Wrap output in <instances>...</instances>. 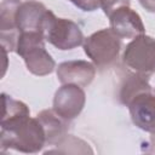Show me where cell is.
<instances>
[{
	"instance_id": "obj_1",
	"label": "cell",
	"mask_w": 155,
	"mask_h": 155,
	"mask_svg": "<svg viewBox=\"0 0 155 155\" xmlns=\"http://www.w3.org/2000/svg\"><path fill=\"white\" fill-rule=\"evenodd\" d=\"M47 144L46 132L38 117L30 114L1 121V149H13L21 153H39Z\"/></svg>"
},
{
	"instance_id": "obj_2",
	"label": "cell",
	"mask_w": 155,
	"mask_h": 155,
	"mask_svg": "<svg viewBox=\"0 0 155 155\" xmlns=\"http://www.w3.org/2000/svg\"><path fill=\"white\" fill-rule=\"evenodd\" d=\"M45 36L39 31L19 33L15 52L19 54L27 69L38 76H45L53 71L56 62L45 48Z\"/></svg>"
},
{
	"instance_id": "obj_3",
	"label": "cell",
	"mask_w": 155,
	"mask_h": 155,
	"mask_svg": "<svg viewBox=\"0 0 155 155\" xmlns=\"http://www.w3.org/2000/svg\"><path fill=\"white\" fill-rule=\"evenodd\" d=\"M84 51L97 67H107L116 61L121 50V38L111 28L101 29L84 40Z\"/></svg>"
},
{
	"instance_id": "obj_4",
	"label": "cell",
	"mask_w": 155,
	"mask_h": 155,
	"mask_svg": "<svg viewBox=\"0 0 155 155\" xmlns=\"http://www.w3.org/2000/svg\"><path fill=\"white\" fill-rule=\"evenodd\" d=\"M42 34L46 41L62 51L73 50L82 45L85 40L80 27L75 22L67 18H58L52 11L45 22Z\"/></svg>"
},
{
	"instance_id": "obj_5",
	"label": "cell",
	"mask_w": 155,
	"mask_h": 155,
	"mask_svg": "<svg viewBox=\"0 0 155 155\" xmlns=\"http://www.w3.org/2000/svg\"><path fill=\"white\" fill-rule=\"evenodd\" d=\"M122 62L133 73L145 76L155 73V39L145 34L132 39L122 53Z\"/></svg>"
},
{
	"instance_id": "obj_6",
	"label": "cell",
	"mask_w": 155,
	"mask_h": 155,
	"mask_svg": "<svg viewBox=\"0 0 155 155\" xmlns=\"http://www.w3.org/2000/svg\"><path fill=\"white\" fill-rule=\"evenodd\" d=\"M86 102L85 91L74 84L62 85L53 97V110L64 120L70 121L79 116Z\"/></svg>"
},
{
	"instance_id": "obj_7",
	"label": "cell",
	"mask_w": 155,
	"mask_h": 155,
	"mask_svg": "<svg viewBox=\"0 0 155 155\" xmlns=\"http://www.w3.org/2000/svg\"><path fill=\"white\" fill-rule=\"evenodd\" d=\"M51 10L46 8L42 2L35 0L19 2L15 10V23L18 31L42 33L45 22Z\"/></svg>"
},
{
	"instance_id": "obj_8",
	"label": "cell",
	"mask_w": 155,
	"mask_h": 155,
	"mask_svg": "<svg viewBox=\"0 0 155 155\" xmlns=\"http://www.w3.org/2000/svg\"><path fill=\"white\" fill-rule=\"evenodd\" d=\"M126 107H128L132 122L138 128L155 133V94L151 91L138 93Z\"/></svg>"
},
{
	"instance_id": "obj_9",
	"label": "cell",
	"mask_w": 155,
	"mask_h": 155,
	"mask_svg": "<svg viewBox=\"0 0 155 155\" xmlns=\"http://www.w3.org/2000/svg\"><path fill=\"white\" fill-rule=\"evenodd\" d=\"M111 30L121 39H136L145 33L140 16L130 6H122L109 16Z\"/></svg>"
},
{
	"instance_id": "obj_10",
	"label": "cell",
	"mask_w": 155,
	"mask_h": 155,
	"mask_svg": "<svg viewBox=\"0 0 155 155\" xmlns=\"http://www.w3.org/2000/svg\"><path fill=\"white\" fill-rule=\"evenodd\" d=\"M96 75V68L91 62L76 59L67 61L57 67V78L62 85L74 84L81 87L88 86Z\"/></svg>"
},
{
	"instance_id": "obj_11",
	"label": "cell",
	"mask_w": 155,
	"mask_h": 155,
	"mask_svg": "<svg viewBox=\"0 0 155 155\" xmlns=\"http://www.w3.org/2000/svg\"><path fill=\"white\" fill-rule=\"evenodd\" d=\"M19 0H4L0 7V39L4 48L8 51L16 50L19 31L15 23V10Z\"/></svg>"
},
{
	"instance_id": "obj_12",
	"label": "cell",
	"mask_w": 155,
	"mask_h": 155,
	"mask_svg": "<svg viewBox=\"0 0 155 155\" xmlns=\"http://www.w3.org/2000/svg\"><path fill=\"white\" fill-rule=\"evenodd\" d=\"M36 117L39 121L42 124L45 132H46V138H47V144H58L62 142V139L65 136L68 125L67 120L61 117L53 109H46L40 111Z\"/></svg>"
},
{
	"instance_id": "obj_13",
	"label": "cell",
	"mask_w": 155,
	"mask_h": 155,
	"mask_svg": "<svg viewBox=\"0 0 155 155\" xmlns=\"http://www.w3.org/2000/svg\"><path fill=\"white\" fill-rule=\"evenodd\" d=\"M145 91H151V86L149 85L148 81V76L145 75H140L134 73L133 75L128 76L125 82L121 86L120 90V101L122 104L127 105L128 102L137 96L140 92H145Z\"/></svg>"
},
{
	"instance_id": "obj_14",
	"label": "cell",
	"mask_w": 155,
	"mask_h": 155,
	"mask_svg": "<svg viewBox=\"0 0 155 155\" xmlns=\"http://www.w3.org/2000/svg\"><path fill=\"white\" fill-rule=\"evenodd\" d=\"M101 8L109 17L115 10L122 6H130V0H99Z\"/></svg>"
},
{
	"instance_id": "obj_15",
	"label": "cell",
	"mask_w": 155,
	"mask_h": 155,
	"mask_svg": "<svg viewBox=\"0 0 155 155\" xmlns=\"http://www.w3.org/2000/svg\"><path fill=\"white\" fill-rule=\"evenodd\" d=\"M69 1L85 12H92L101 7L99 0H69Z\"/></svg>"
},
{
	"instance_id": "obj_16",
	"label": "cell",
	"mask_w": 155,
	"mask_h": 155,
	"mask_svg": "<svg viewBox=\"0 0 155 155\" xmlns=\"http://www.w3.org/2000/svg\"><path fill=\"white\" fill-rule=\"evenodd\" d=\"M143 8H145L148 12L155 13V0H138Z\"/></svg>"
},
{
	"instance_id": "obj_17",
	"label": "cell",
	"mask_w": 155,
	"mask_h": 155,
	"mask_svg": "<svg viewBox=\"0 0 155 155\" xmlns=\"http://www.w3.org/2000/svg\"><path fill=\"white\" fill-rule=\"evenodd\" d=\"M19 1H21V0H19Z\"/></svg>"
}]
</instances>
